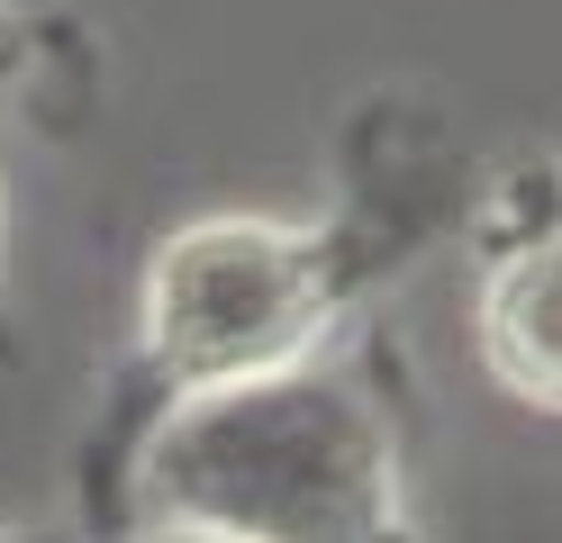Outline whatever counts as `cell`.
I'll return each instance as SVG.
<instances>
[{
    "label": "cell",
    "mask_w": 562,
    "mask_h": 543,
    "mask_svg": "<svg viewBox=\"0 0 562 543\" xmlns=\"http://www.w3.org/2000/svg\"><path fill=\"white\" fill-rule=\"evenodd\" d=\"M127 543H236V534H209V525H136Z\"/></svg>",
    "instance_id": "cell-4"
},
{
    "label": "cell",
    "mask_w": 562,
    "mask_h": 543,
    "mask_svg": "<svg viewBox=\"0 0 562 543\" xmlns=\"http://www.w3.org/2000/svg\"><path fill=\"white\" fill-rule=\"evenodd\" d=\"M0 543H91V534H74V525H0Z\"/></svg>",
    "instance_id": "cell-5"
},
{
    "label": "cell",
    "mask_w": 562,
    "mask_h": 543,
    "mask_svg": "<svg viewBox=\"0 0 562 543\" xmlns=\"http://www.w3.org/2000/svg\"><path fill=\"white\" fill-rule=\"evenodd\" d=\"M0 336H10V191H0Z\"/></svg>",
    "instance_id": "cell-6"
},
{
    "label": "cell",
    "mask_w": 562,
    "mask_h": 543,
    "mask_svg": "<svg viewBox=\"0 0 562 543\" xmlns=\"http://www.w3.org/2000/svg\"><path fill=\"white\" fill-rule=\"evenodd\" d=\"M363 272L372 236L355 217H263V208L182 217L136 281V426L191 389L336 344V317L355 308Z\"/></svg>",
    "instance_id": "cell-2"
},
{
    "label": "cell",
    "mask_w": 562,
    "mask_h": 543,
    "mask_svg": "<svg viewBox=\"0 0 562 543\" xmlns=\"http://www.w3.org/2000/svg\"><path fill=\"white\" fill-rule=\"evenodd\" d=\"M119 507L127 525H209L236 543H427L400 417L345 344L155 408L127 434Z\"/></svg>",
    "instance_id": "cell-1"
},
{
    "label": "cell",
    "mask_w": 562,
    "mask_h": 543,
    "mask_svg": "<svg viewBox=\"0 0 562 543\" xmlns=\"http://www.w3.org/2000/svg\"><path fill=\"white\" fill-rule=\"evenodd\" d=\"M472 353L517 408L562 417V217H536L481 263Z\"/></svg>",
    "instance_id": "cell-3"
}]
</instances>
